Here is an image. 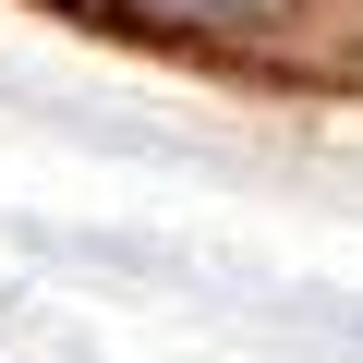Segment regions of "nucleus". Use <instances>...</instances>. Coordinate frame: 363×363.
I'll return each instance as SVG.
<instances>
[{"instance_id": "nucleus-1", "label": "nucleus", "mask_w": 363, "mask_h": 363, "mask_svg": "<svg viewBox=\"0 0 363 363\" xmlns=\"http://www.w3.org/2000/svg\"><path fill=\"white\" fill-rule=\"evenodd\" d=\"M145 13H255V0H145Z\"/></svg>"}]
</instances>
